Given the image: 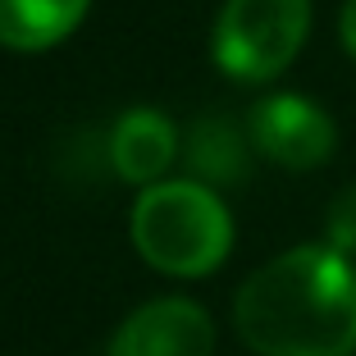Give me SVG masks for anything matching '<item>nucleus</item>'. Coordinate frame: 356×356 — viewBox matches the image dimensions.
Returning <instances> with one entry per match:
<instances>
[{"mask_svg":"<svg viewBox=\"0 0 356 356\" xmlns=\"http://www.w3.org/2000/svg\"><path fill=\"white\" fill-rule=\"evenodd\" d=\"M233 325L256 356H352L356 265L320 242L274 256L238 288Z\"/></svg>","mask_w":356,"mask_h":356,"instance_id":"obj_1","label":"nucleus"},{"mask_svg":"<svg viewBox=\"0 0 356 356\" xmlns=\"http://www.w3.org/2000/svg\"><path fill=\"white\" fill-rule=\"evenodd\" d=\"M133 242L142 261L174 279H201L220 270L233 247V220L220 192L197 178L156 183L133 206Z\"/></svg>","mask_w":356,"mask_h":356,"instance_id":"obj_2","label":"nucleus"},{"mask_svg":"<svg viewBox=\"0 0 356 356\" xmlns=\"http://www.w3.org/2000/svg\"><path fill=\"white\" fill-rule=\"evenodd\" d=\"M311 32V0H224L215 64L238 83H270L297 60Z\"/></svg>","mask_w":356,"mask_h":356,"instance_id":"obj_3","label":"nucleus"},{"mask_svg":"<svg viewBox=\"0 0 356 356\" xmlns=\"http://www.w3.org/2000/svg\"><path fill=\"white\" fill-rule=\"evenodd\" d=\"M247 133H252V147L283 169L325 165L334 156V142H338L334 119L320 105H311L306 96H293V92L256 101L252 119H247Z\"/></svg>","mask_w":356,"mask_h":356,"instance_id":"obj_4","label":"nucleus"},{"mask_svg":"<svg viewBox=\"0 0 356 356\" xmlns=\"http://www.w3.org/2000/svg\"><path fill=\"white\" fill-rule=\"evenodd\" d=\"M215 325L188 297H160L128 315L110 338V356H210Z\"/></svg>","mask_w":356,"mask_h":356,"instance_id":"obj_5","label":"nucleus"},{"mask_svg":"<svg viewBox=\"0 0 356 356\" xmlns=\"http://www.w3.org/2000/svg\"><path fill=\"white\" fill-rule=\"evenodd\" d=\"M174 151V124L160 110H128L110 133V165L119 169V178L142 183V188H156V178L169 169Z\"/></svg>","mask_w":356,"mask_h":356,"instance_id":"obj_6","label":"nucleus"},{"mask_svg":"<svg viewBox=\"0 0 356 356\" xmlns=\"http://www.w3.org/2000/svg\"><path fill=\"white\" fill-rule=\"evenodd\" d=\"M252 133H242L229 115H206L188 133V169L197 183L220 188V183H242L252 169Z\"/></svg>","mask_w":356,"mask_h":356,"instance_id":"obj_7","label":"nucleus"},{"mask_svg":"<svg viewBox=\"0 0 356 356\" xmlns=\"http://www.w3.org/2000/svg\"><path fill=\"white\" fill-rule=\"evenodd\" d=\"M92 0H0V46L42 51L78 28Z\"/></svg>","mask_w":356,"mask_h":356,"instance_id":"obj_8","label":"nucleus"},{"mask_svg":"<svg viewBox=\"0 0 356 356\" xmlns=\"http://www.w3.org/2000/svg\"><path fill=\"white\" fill-rule=\"evenodd\" d=\"M325 238H329L325 247H334L338 256H347V261L356 256V183L334 197V206L325 215Z\"/></svg>","mask_w":356,"mask_h":356,"instance_id":"obj_9","label":"nucleus"},{"mask_svg":"<svg viewBox=\"0 0 356 356\" xmlns=\"http://www.w3.org/2000/svg\"><path fill=\"white\" fill-rule=\"evenodd\" d=\"M338 32H343V46H347V55L356 60V0H347V5H343V19H338Z\"/></svg>","mask_w":356,"mask_h":356,"instance_id":"obj_10","label":"nucleus"}]
</instances>
